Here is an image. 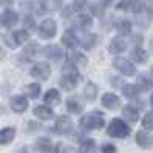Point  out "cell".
<instances>
[{
  "label": "cell",
  "instance_id": "cell-1",
  "mask_svg": "<svg viewBox=\"0 0 153 153\" xmlns=\"http://www.w3.org/2000/svg\"><path fill=\"white\" fill-rule=\"evenodd\" d=\"M130 127L127 125V122L119 119V118H114L111 119V122L108 124V128H107V133H108V136L111 138H127L128 134H130Z\"/></svg>",
  "mask_w": 153,
  "mask_h": 153
},
{
  "label": "cell",
  "instance_id": "cell-2",
  "mask_svg": "<svg viewBox=\"0 0 153 153\" xmlns=\"http://www.w3.org/2000/svg\"><path fill=\"white\" fill-rule=\"evenodd\" d=\"M80 125H82L85 130H101L105 125V119H104L102 113L91 111L80 119Z\"/></svg>",
  "mask_w": 153,
  "mask_h": 153
},
{
  "label": "cell",
  "instance_id": "cell-3",
  "mask_svg": "<svg viewBox=\"0 0 153 153\" xmlns=\"http://www.w3.org/2000/svg\"><path fill=\"white\" fill-rule=\"evenodd\" d=\"M113 67L118 71H121L124 76H134L136 74V68H134V65L131 64V62H128L127 59H124V57H116L113 60Z\"/></svg>",
  "mask_w": 153,
  "mask_h": 153
},
{
  "label": "cell",
  "instance_id": "cell-4",
  "mask_svg": "<svg viewBox=\"0 0 153 153\" xmlns=\"http://www.w3.org/2000/svg\"><path fill=\"white\" fill-rule=\"evenodd\" d=\"M56 33H57V25L53 19L43 20L39 26V36L42 39H51L56 36Z\"/></svg>",
  "mask_w": 153,
  "mask_h": 153
},
{
  "label": "cell",
  "instance_id": "cell-5",
  "mask_svg": "<svg viewBox=\"0 0 153 153\" xmlns=\"http://www.w3.org/2000/svg\"><path fill=\"white\" fill-rule=\"evenodd\" d=\"M71 130H73V122H71V119L67 114L59 116L56 124H54V131L59 134H68V133H71Z\"/></svg>",
  "mask_w": 153,
  "mask_h": 153
},
{
  "label": "cell",
  "instance_id": "cell-6",
  "mask_svg": "<svg viewBox=\"0 0 153 153\" xmlns=\"http://www.w3.org/2000/svg\"><path fill=\"white\" fill-rule=\"evenodd\" d=\"M50 73H51V67L47 62H39L36 64L33 68H31V76L33 77H37V79H42V80H47L50 77Z\"/></svg>",
  "mask_w": 153,
  "mask_h": 153
},
{
  "label": "cell",
  "instance_id": "cell-7",
  "mask_svg": "<svg viewBox=\"0 0 153 153\" xmlns=\"http://www.w3.org/2000/svg\"><path fill=\"white\" fill-rule=\"evenodd\" d=\"M17 20H19V16H17V13H14L11 10H6L3 13H0V25L5 26V28L14 26L17 23Z\"/></svg>",
  "mask_w": 153,
  "mask_h": 153
},
{
  "label": "cell",
  "instance_id": "cell-8",
  "mask_svg": "<svg viewBox=\"0 0 153 153\" xmlns=\"http://www.w3.org/2000/svg\"><path fill=\"white\" fill-rule=\"evenodd\" d=\"M102 105L108 110H118L121 107V99L114 93H105L102 96Z\"/></svg>",
  "mask_w": 153,
  "mask_h": 153
},
{
  "label": "cell",
  "instance_id": "cell-9",
  "mask_svg": "<svg viewBox=\"0 0 153 153\" xmlns=\"http://www.w3.org/2000/svg\"><path fill=\"white\" fill-rule=\"evenodd\" d=\"M10 107L14 113H23L28 108V101L25 96H13L10 101Z\"/></svg>",
  "mask_w": 153,
  "mask_h": 153
},
{
  "label": "cell",
  "instance_id": "cell-10",
  "mask_svg": "<svg viewBox=\"0 0 153 153\" xmlns=\"http://www.w3.org/2000/svg\"><path fill=\"white\" fill-rule=\"evenodd\" d=\"M43 54L50 60H60L64 57V51H62L60 47H57V45H47V47L43 48Z\"/></svg>",
  "mask_w": 153,
  "mask_h": 153
},
{
  "label": "cell",
  "instance_id": "cell-11",
  "mask_svg": "<svg viewBox=\"0 0 153 153\" xmlns=\"http://www.w3.org/2000/svg\"><path fill=\"white\" fill-rule=\"evenodd\" d=\"M136 144L141 149H150L153 146V136L146 130H139L136 133Z\"/></svg>",
  "mask_w": 153,
  "mask_h": 153
},
{
  "label": "cell",
  "instance_id": "cell-12",
  "mask_svg": "<svg viewBox=\"0 0 153 153\" xmlns=\"http://www.w3.org/2000/svg\"><path fill=\"white\" fill-rule=\"evenodd\" d=\"M34 116L39 118L40 121H50V119H53V116H54V111H53V108H50L48 105H37L34 108Z\"/></svg>",
  "mask_w": 153,
  "mask_h": 153
},
{
  "label": "cell",
  "instance_id": "cell-13",
  "mask_svg": "<svg viewBox=\"0 0 153 153\" xmlns=\"http://www.w3.org/2000/svg\"><path fill=\"white\" fill-rule=\"evenodd\" d=\"M77 82H79V76H67V74H62V77L59 80L60 87L64 90H68V91L70 90H74Z\"/></svg>",
  "mask_w": 153,
  "mask_h": 153
},
{
  "label": "cell",
  "instance_id": "cell-14",
  "mask_svg": "<svg viewBox=\"0 0 153 153\" xmlns=\"http://www.w3.org/2000/svg\"><path fill=\"white\" fill-rule=\"evenodd\" d=\"M16 138V128L14 127H5L0 130V144L6 146V144L13 142V139Z\"/></svg>",
  "mask_w": 153,
  "mask_h": 153
},
{
  "label": "cell",
  "instance_id": "cell-15",
  "mask_svg": "<svg viewBox=\"0 0 153 153\" xmlns=\"http://www.w3.org/2000/svg\"><path fill=\"white\" fill-rule=\"evenodd\" d=\"M125 48H127V42L122 36H118V37H114L110 43V53L113 54H118V53H122Z\"/></svg>",
  "mask_w": 153,
  "mask_h": 153
},
{
  "label": "cell",
  "instance_id": "cell-16",
  "mask_svg": "<svg viewBox=\"0 0 153 153\" xmlns=\"http://www.w3.org/2000/svg\"><path fill=\"white\" fill-rule=\"evenodd\" d=\"M67 110L73 114H79L84 110V104L80 102L77 97H68L67 99Z\"/></svg>",
  "mask_w": 153,
  "mask_h": 153
},
{
  "label": "cell",
  "instance_id": "cell-17",
  "mask_svg": "<svg viewBox=\"0 0 153 153\" xmlns=\"http://www.w3.org/2000/svg\"><path fill=\"white\" fill-rule=\"evenodd\" d=\"M122 114H124V118L128 119L130 122H138V119H139V110L134 105H125L124 110H122Z\"/></svg>",
  "mask_w": 153,
  "mask_h": 153
},
{
  "label": "cell",
  "instance_id": "cell-18",
  "mask_svg": "<svg viewBox=\"0 0 153 153\" xmlns=\"http://www.w3.org/2000/svg\"><path fill=\"white\" fill-rule=\"evenodd\" d=\"M36 150L39 153H50L53 152V144L50 138H39L36 141Z\"/></svg>",
  "mask_w": 153,
  "mask_h": 153
},
{
  "label": "cell",
  "instance_id": "cell-19",
  "mask_svg": "<svg viewBox=\"0 0 153 153\" xmlns=\"http://www.w3.org/2000/svg\"><path fill=\"white\" fill-rule=\"evenodd\" d=\"M43 101H45V104H47V105H57L60 102V93L57 91V90L51 88V90H48V91L45 93Z\"/></svg>",
  "mask_w": 153,
  "mask_h": 153
},
{
  "label": "cell",
  "instance_id": "cell-20",
  "mask_svg": "<svg viewBox=\"0 0 153 153\" xmlns=\"http://www.w3.org/2000/svg\"><path fill=\"white\" fill-rule=\"evenodd\" d=\"M62 42H64V45H65V47H68V48H74L76 45L79 43L76 34L71 31V30H68V31L64 33V36H62Z\"/></svg>",
  "mask_w": 153,
  "mask_h": 153
},
{
  "label": "cell",
  "instance_id": "cell-21",
  "mask_svg": "<svg viewBox=\"0 0 153 153\" xmlns=\"http://www.w3.org/2000/svg\"><path fill=\"white\" fill-rule=\"evenodd\" d=\"M23 93L26 97H31V99H36L39 97L40 94V85L39 84H28L23 87Z\"/></svg>",
  "mask_w": 153,
  "mask_h": 153
},
{
  "label": "cell",
  "instance_id": "cell-22",
  "mask_svg": "<svg viewBox=\"0 0 153 153\" xmlns=\"http://www.w3.org/2000/svg\"><path fill=\"white\" fill-rule=\"evenodd\" d=\"M74 23L79 26L80 30H87V28H90V26L93 25V20H91V17L87 16V14H79V16L76 17Z\"/></svg>",
  "mask_w": 153,
  "mask_h": 153
},
{
  "label": "cell",
  "instance_id": "cell-23",
  "mask_svg": "<svg viewBox=\"0 0 153 153\" xmlns=\"http://www.w3.org/2000/svg\"><path fill=\"white\" fill-rule=\"evenodd\" d=\"M97 152V147H96V142L94 139H85L80 144V149H79V153H96Z\"/></svg>",
  "mask_w": 153,
  "mask_h": 153
},
{
  "label": "cell",
  "instance_id": "cell-24",
  "mask_svg": "<svg viewBox=\"0 0 153 153\" xmlns=\"http://www.w3.org/2000/svg\"><path fill=\"white\" fill-rule=\"evenodd\" d=\"M136 87H138V90H141V91H147V90L152 87V80H150V77L146 76V74H139V76H138Z\"/></svg>",
  "mask_w": 153,
  "mask_h": 153
},
{
  "label": "cell",
  "instance_id": "cell-25",
  "mask_svg": "<svg viewBox=\"0 0 153 153\" xmlns=\"http://www.w3.org/2000/svg\"><path fill=\"white\" fill-rule=\"evenodd\" d=\"M138 87L136 85H131V84H127V85H124L122 87V94L125 97H128V99H133V97H136L138 96Z\"/></svg>",
  "mask_w": 153,
  "mask_h": 153
},
{
  "label": "cell",
  "instance_id": "cell-26",
  "mask_svg": "<svg viewBox=\"0 0 153 153\" xmlns=\"http://www.w3.org/2000/svg\"><path fill=\"white\" fill-rule=\"evenodd\" d=\"M131 57L134 62H138V64H142V62H146L149 54H147V51H144L142 48H134V51L131 53Z\"/></svg>",
  "mask_w": 153,
  "mask_h": 153
},
{
  "label": "cell",
  "instance_id": "cell-27",
  "mask_svg": "<svg viewBox=\"0 0 153 153\" xmlns=\"http://www.w3.org/2000/svg\"><path fill=\"white\" fill-rule=\"evenodd\" d=\"M96 96H97V87L93 82H88L85 87V97L88 101H94Z\"/></svg>",
  "mask_w": 153,
  "mask_h": 153
},
{
  "label": "cell",
  "instance_id": "cell-28",
  "mask_svg": "<svg viewBox=\"0 0 153 153\" xmlns=\"http://www.w3.org/2000/svg\"><path fill=\"white\" fill-rule=\"evenodd\" d=\"M71 59H73L74 64H79L82 67H85L88 64V57L85 54H82V53H79V51H73V53H71Z\"/></svg>",
  "mask_w": 153,
  "mask_h": 153
},
{
  "label": "cell",
  "instance_id": "cell-29",
  "mask_svg": "<svg viewBox=\"0 0 153 153\" xmlns=\"http://www.w3.org/2000/svg\"><path fill=\"white\" fill-rule=\"evenodd\" d=\"M62 74H67V76H79V71L74 65V62H68V64L64 65L62 68Z\"/></svg>",
  "mask_w": 153,
  "mask_h": 153
},
{
  "label": "cell",
  "instance_id": "cell-30",
  "mask_svg": "<svg viewBox=\"0 0 153 153\" xmlns=\"http://www.w3.org/2000/svg\"><path fill=\"white\" fill-rule=\"evenodd\" d=\"M116 30H118V33L121 36H125V34H130L131 31V23L128 20H121L118 23V26H116Z\"/></svg>",
  "mask_w": 153,
  "mask_h": 153
},
{
  "label": "cell",
  "instance_id": "cell-31",
  "mask_svg": "<svg viewBox=\"0 0 153 153\" xmlns=\"http://www.w3.org/2000/svg\"><path fill=\"white\" fill-rule=\"evenodd\" d=\"M14 39H16V42H17V45H20V43H25V42H28V39H30V34H28V31L26 30H20V31H16L14 34Z\"/></svg>",
  "mask_w": 153,
  "mask_h": 153
},
{
  "label": "cell",
  "instance_id": "cell-32",
  "mask_svg": "<svg viewBox=\"0 0 153 153\" xmlns=\"http://www.w3.org/2000/svg\"><path fill=\"white\" fill-rule=\"evenodd\" d=\"M37 51H39V45L37 43H30V45H26V47H25L23 54L26 57H34L36 54H37Z\"/></svg>",
  "mask_w": 153,
  "mask_h": 153
},
{
  "label": "cell",
  "instance_id": "cell-33",
  "mask_svg": "<svg viewBox=\"0 0 153 153\" xmlns=\"http://www.w3.org/2000/svg\"><path fill=\"white\" fill-rule=\"evenodd\" d=\"M142 127L146 130H153V111L147 113L142 119Z\"/></svg>",
  "mask_w": 153,
  "mask_h": 153
},
{
  "label": "cell",
  "instance_id": "cell-34",
  "mask_svg": "<svg viewBox=\"0 0 153 153\" xmlns=\"http://www.w3.org/2000/svg\"><path fill=\"white\" fill-rule=\"evenodd\" d=\"M96 40H97V37H96V36L94 34H91V36H87V37H85V40L82 42V47L84 48H93L94 47V43H96Z\"/></svg>",
  "mask_w": 153,
  "mask_h": 153
},
{
  "label": "cell",
  "instance_id": "cell-35",
  "mask_svg": "<svg viewBox=\"0 0 153 153\" xmlns=\"http://www.w3.org/2000/svg\"><path fill=\"white\" fill-rule=\"evenodd\" d=\"M85 6H87V0H74L73 10H74V11H82Z\"/></svg>",
  "mask_w": 153,
  "mask_h": 153
},
{
  "label": "cell",
  "instance_id": "cell-36",
  "mask_svg": "<svg viewBox=\"0 0 153 153\" xmlns=\"http://www.w3.org/2000/svg\"><path fill=\"white\" fill-rule=\"evenodd\" d=\"M101 152L102 153H116V152H118V149H116L113 144H104V146L101 147Z\"/></svg>",
  "mask_w": 153,
  "mask_h": 153
},
{
  "label": "cell",
  "instance_id": "cell-37",
  "mask_svg": "<svg viewBox=\"0 0 153 153\" xmlns=\"http://www.w3.org/2000/svg\"><path fill=\"white\" fill-rule=\"evenodd\" d=\"M62 5V0H48V8L50 10H57Z\"/></svg>",
  "mask_w": 153,
  "mask_h": 153
},
{
  "label": "cell",
  "instance_id": "cell-38",
  "mask_svg": "<svg viewBox=\"0 0 153 153\" xmlns=\"http://www.w3.org/2000/svg\"><path fill=\"white\" fill-rule=\"evenodd\" d=\"M5 42L10 45L11 48H16V47H17V42H16V39H14L13 34H11V36H5Z\"/></svg>",
  "mask_w": 153,
  "mask_h": 153
},
{
  "label": "cell",
  "instance_id": "cell-39",
  "mask_svg": "<svg viewBox=\"0 0 153 153\" xmlns=\"http://www.w3.org/2000/svg\"><path fill=\"white\" fill-rule=\"evenodd\" d=\"M25 26H28V30H34V26H36V23H34V20H33V17H25Z\"/></svg>",
  "mask_w": 153,
  "mask_h": 153
},
{
  "label": "cell",
  "instance_id": "cell-40",
  "mask_svg": "<svg viewBox=\"0 0 153 153\" xmlns=\"http://www.w3.org/2000/svg\"><path fill=\"white\" fill-rule=\"evenodd\" d=\"M130 3H131L133 11H139L141 10V0H130Z\"/></svg>",
  "mask_w": 153,
  "mask_h": 153
},
{
  "label": "cell",
  "instance_id": "cell-41",
  "mask_svg": "<svg viewBox=\"0 0 153 153\" xmlns=\"http://www.w3.org/2000/svg\"><path fill=\"white\" fill-rule=\"evenodd\" d=\"M62 153H79V150H76L74 147H71V146H67L62 149Z\"/></svg>",
  "mask_w": 153,
  "mask_h": 153
},
{
  "label": "cell",
  "instance_id": "cell-42",
  "mask_svg": "<svg viewBox=\"0 0 153 153\" xmlns=\"http://www.w3.org/2000/svg\"><path fill=\"white\" fill-rule=\"evenodd\" d=\"M146 8L149 13H153V0H147L146 2Z\"/></svg>",
  "mask_w": 153,
  "mask_h": 153
},
{
  "label": "cell",
  "instance_id": "cell-43",
  "mask_svg": "<svg viewBox=\"0 0 153 153\" xmlns=\"http://www.w3.org/2000/svg\"><path fill=\"white\" fill-rule=\"evenodd\" d=\"M62 149H64V147H62V144H57V146L53 149V153H62Z\"/></svg>",
  "mask_w": 153,
  "mask_h": 153
},
{
  "label": "cell",
  "instance_id": "cell-44",
  "mask_svg": "<svg viewBox=\"0 0 153 153\" xmlns=\"http://www.w3.org/2000/svg\"><path fill=\"white\" fill-rule=\"evenodd\" d=\"M5 54H6V53H5V50H3L2 47H0V59H3V57H5Z\"/></svg>",
  "mask_w": 153,
  "mask_h": 153
},
{
  "label": "cell",
  "instance_id": "cell-45",
  "mask_svg": "<svg viewBox=\"0 0 153 153\" xmlns=\"http://www.w3.org/2000/svg\"><path fill=\"white\" fill-rule=\"evenodd\" d=\"M150 104H152V107H153V93H152V97H150Z\"/></svg>",
  "mask_w": 153,
  "mask_h": 153
},
{
  "label": "cell",
  "instance_id": "cell-46",
  "mask_svg": "<svg viewBox=\"0 0 153 153\" xmlns=\"http://www.w3.org/2000/svg\"><path fill=\"white\" fill-rule=\"evenodd\" d=\"M19 153H26V150H25V149H23V150H20V152H19Z\"/></svg>",
  "mask_w": 153,
  "mask_h": 153
},
{
  "label": "cell",
  "instance_id": "cell-47",
  "mask_svg": "<svg viewBox=\"0 0 153 153\" xmlns=\"http://www.w3.org/2000/svg\"><path fill=\"white\" fill-rule=\"evenodd\" d=\"M152 73H153V68H152Z\"/></svg>",
  "mask_w": 153,
  "mask_h": 153
}]
</instances>
